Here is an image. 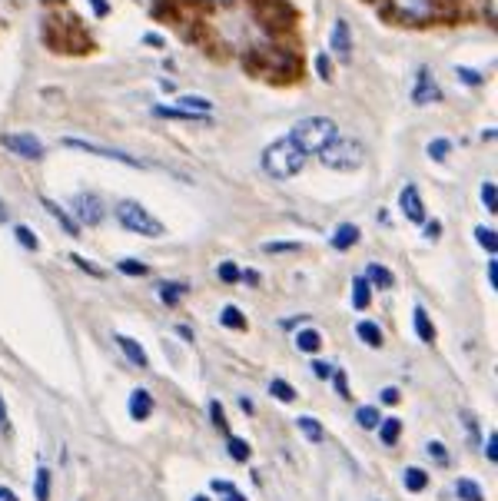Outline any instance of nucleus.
Segmentation results:
<instances>
[{
    "label": "nucleus",
    "instance_id": "obj_40",
    "mask_svg": "<svg viewBox=\"0 0 498 501\" xmlns=\"http://www.w3.org/2000/svg\"><path fill=\"white\" fill-rule=\"evenodd\" d=\"M482 203H485V209H488V213H495V209H498L495 183H492V180H485V183H482Z\"/></svg>",
    "mask_w": 498,
    "mask_h": 501
},
{
    "label": "nucleus",
    "instance_id": "obj_44",
    "mask_svg": "<svg viewBox=\"0 0 498 501\" xmlns=\"http://www.w3.org/2000/svg\"><path fill=\"white\" fill-rule=\"evenodd\" d=\"M70 262H74L76 269H84V273H87V276H103V273H100V269H97V266H93V262H87V259H84V256H70Z\"/></svg>",
    "mask_w": 498,
    "mask_h": 501
},
{
    "label": "nucleus",
    "instance_id": "obj_45",
    "mask_svg": "<svg viewBox=\"0 0 498 501\" xmlns=\"http://www.w3.org/2000/svg\"><path fill=\"white\" fill-rule=\"evenodd\" d=\"M485 458H488V461H498V435H495V432L485 438Z\"/></svg>",
    "mask_w": 498,
    "mask_h": 501
},
{
    "label": "nucleus",
    "instance_id": "obj_35",
    "mask_svg": "<svg viewBox=\"0 0 498 501\" xmlns=\"http://www.w3.org/2000/svg\"><path fill=\"white\" fill-rule=\"evenodd\" d=\"M425 452H429V458H432L435 465H452V455H449V452H445V445L442 442H429V445H425Z\"/></svg>",
    "mask_w": 498,
    "mask_h": 501
},
{
    "label": "nucleus",
    "instance_id": "obj_6",
    "mask_svg": "<svg viewBox=\"0 0 498 501\" xmlns=\"http://www.w3.org/2000/svg\"><path fill=\"white\" fill-rule=\"evenodd\" d=\"M70 213H74L76 226H100L103 223V199L97 197V193H76L74 199H70Z\"/></svg>",
    "mask_w": 498,
    "mask_h": 501
},
{
    "label": "nucleus",
    "instance_id": "obj_52",
    "mask_svg": "<svg viewBox=\"0 0 498 501\" xmlns=\"http://www.w3.org/2000/svg\"><path fill=\"white\" fill-rule=\"evenodd\" d=\"M462 418H466L468 435H472V438H478V426H476V418H472V415H468V412H462Z\"/></svg>",
    "mask_w": 498,
    "mask_h": 501
},
{
    "label": "nucleus",
    "instance_id": "obj_11",
    "mask_svg": "<svg viewBox=\"0 0 498 501\" xmlns=\"http://www.w3.org/2000/svg\"><path fill=\"white\" fill-rule=\"evenodd\" d=\"M329 47L339 54V60H349L352 57V31H349L346 21L333 23V33H329Z\"/></svg>",
    "mask_w": 498,
    "mask_h": 501
},
{
    "label": "nucleus",
    "instance_id": "obj_56",
    "mask_svg": "<svg viewBox=\"0 0 498 501\" xmlns=\"http://www.w3.org/2000/svg\"><path fill=\"white\" fill-rule=\"evenodd\" d=\"M0 219H7V209H4V203H0Z\"/></svg>",
    "mask_w": 498,
    "mask_h": 501
},
{
    "label": "nucleus",
    "instance_id": "obj_28",
    "mask_svg": "<svg viewBox=\"0 0 498 501\" xmlns=\"http://www.w3.org/2000/svg\"><path fill=\"white\" fill-rule=\"evenodd\" d=\"M356 422L362 428H379L382 415H379V409H372V405H362V409H356Z\"/></svg>",
    "mask_w": 498,
    "mask_h": 501
},
{
    "label": "nucleus",
    "instance_id": "obj_24",
    "mask_svg": "<svg viewBox=\"0 0 498 501\" xmlns=\"http://www.w3.org/2000/svg\"><path fill=\"white\" fill-rule=\"evenodd\" d=\"M402 485H405V491H425L429 488V475L422 469H405L402 471Z\"/></svg>",
    "mask_w": 498,
    "mask_h": 501
},
{
    "label": "nucleus",
    "instance_id": "obj_3",
    "mask_svg": "<svg viewBox=\"0 0 498 501\" xmlns=\"http://www.w3.org/2000/svg\"><path fill=\"white\" fill-rule=\"evenodd\" d=\"M316 156H319V163L325 170H359V166L366 163V150L356 140H346V136H336V140L329 143V146H323Z\"/></svg>",
    "mask_w": 498,
    "mask_h": 501
},
{
    "label": "nucleus",
    "instance_id": "obj_51",
    "mask_svg": "<svg viewBox=\"0 0 498 501\" xmlns=\"http://www.w3.org/2000/svg\"><path fill=\"white\" fill-rule=\"evenodd\" d=\"M488 283H492V289H498V262L495 259L488 262Z\"/></svg>",
    "mask_w": 498,
    "mask_h": 501
},
{
    "label": "nucleus",
    "instance_id": "obj_26",
    "mask_svg": "<svg viewBox=\"0 0 498 501\" xmlns=\"http://www.w3.org/2000/svg\"><path fill=\"white\" fill-rule=\"evenodd\" d=\"M296 428H299V432H303V435L309 438V442H323V438H325L323 426H319L316 418H309V415H303V418H296Z\"/></svg>",
    "mask_w": 498,
    "mask_h": 501
},
{
    "label": "nucleus",
    "instance_id": "obj_18",
    "mask_svg": "<svg viewBox=\"0 0 498 501\" xmlns=\"http://www.w3.org/2000/svg\"><path fill=\"white\" fill-rule=\"evenodd\" d=\"M379 438H382V445H386V448L399 445V438H402V422H399V418H382V422H379Z\"/></svg>",
    "mask_w": 498,
    "mask_h": 501
},
{
    "label": "nucleus",
    "instance_id": "obj_42",
    "mask_svg": "<svg viewBox=\"0 0 498 501\" xmlns=\"http://www.w3.org/2000/svg\"><path fill=\"white\" fill-rule=\"evenodd\" d=\"M455 74L462 76V84H468V87H478V84H482V74H478V70H468V66H455Z\"/></svg>",
    "mask_w": 498,
    "mask_h": 501
},
{
    "label": "nucleus",
    "instance_id": "obj_53",
    "mask_svg": "<svg viewBox=\"0 0 498 501\" xmlns=\"http://www.w3.org/2000/svg\"><path fill=\"white\" fill-rule=\"evenodd\" d=\"M0 501H21L11 488H0Z\"/></svg>",
    "mask_w": 498,
    "mask_h": 501
},
{
    "label": "nucleus",
    "instance_id": "obj_10",
    "mask_svg": "<svg viewBox=\"0 0 498 501\" xmlns=\"http://www.w3.org/2000/svg\"><path fill=\"white\" fill-rule=\"evenodd\" d=\"M399 207L409 223H425V203H422V197H419V186H412V183L402 186Z\"/></svg>",
    "mask_w": 498,
    "mask_h": 501
},
{
    "label": "nucleus",
    "instance_id": "obj_32",
    "mask_svg": "<svg viewBox=\"0 0 498 501\" xmlns=\"http://www.w3.org/2000/svg\"><path fill=\"white\" fill-rule=\"evenodd\" d=\"M227 452H229V458H236V461H249V442H246V438L229 435Z\"/></svg>",
    "mask_w": 498,
    "mask_h": 501
},
{
    "label": "nucleus",
    "instance_id": "obj_43",
    "mask_svg": "<svg viewBox=\"0 0 498 501\" xmlns=\"http://www.w3.org/2000/svg\"><path fill=\"white\" fill-rule=\"evenodd\" d=\"M316 74H319V80H329V76H333V66H329V57L325 54L316 57Z\"/></svg>",
    "mask_w": 498,
    "mask_h": 501
},
{
    "label": "nucleus",
    "instance_id": "obj_49",
    "mask_svg": "<svg viewBox=\"0 0 498 501\" xmlns=\"http://www.w3.org/2000/svg\"><path fill=\"white\" fill-rule=\"evenodd\" d=\"M286 250H299V246L296 242H270L266 246V252H286Z\"/></svg>",
    "mask_w": 498,
    "mask_h": 501
},
{
    "label": "nucleus",
    "instance_id": "obj_14",
    "mask_svg": "<svg viewBox=\"0 0 498 501\" xmlns=\"http://www.w3.org/2000/svg\"><path fill=\"white\" fill-rule=\"evenodd\" d=\"M117 346H120V352H123V356H127V359L137 365V369H147V365H150V359H147V352H143V346L137 342V338L117 336Z\"/></svg>",
    "mask_w": 498,
    "mask_h": 501
},
{
    "label": "nucleus",
    "instance_id": "obj_41",
    "mask_svg": "<svg viewBox=\"0 0 498 501\" xmlns=\"http://www.w3.org/2000/svg\"><path fill=\"white\" fill-rule=\"evenodd\" d=\"M209 418H213V426L219 428V432H227V415H223V405L217 402V399H213V402H209Z\"/></svg>",
    "mask_w": 498,
    "mask_h": 501
},
{
    "label": "nucleus",
    "instance_id": "obj_31",
    "mask_svg": "<svg viewBox=\"0 0 498 501\" xmlns=\"http://www.w3.org/2000/svg\"><path fill=\"white\" fill-rule=\"evenodd\" d=\"M117 269L123 276H150V266H147V262H140V259H120Z\"/></svg>",
    "mask_w": 498,
    "mask_h": 501
},
{
    "label": "nucleus",
    "instance_id": "obj_48",
    "mask_svg": "<svg viewBox=\"0 0 498 501\" xmlns=\"http://www.w3.org/2000/svg\"><path fill=\"white\" fill-rule=\"evenodd\" d=\"M379 399H382L386 405H396V402H399V389H382Z\"/></svg>",
    "mask_w": 498,
    "mask_h": 501
},
{
    "label": "nucleus",
    "instance_id": "obj_22",
    "mask_svg": "<svg viewBox=\"0 0 498 501\" xmlns=\"http://www.w3.org/2000/svg\"><path fill=\"white\" fill-rule=\"evenodd\" d=\"M366 279H369V286L392 289V273L386 269V266H379V262H369V266H366Z\"/></svg>",
    "mask_w": 498,
    "mask_h": 501
},
{
    "label": "nucleus",
    "instance_id": "obj_33",
    "mask_svg": "<svg viewBox=\"0 0 498 501\" xmlns=\"http://www.w3.org/2000/svg\"><path fill=\"white\" fill-rule=\"evenodd\" d=\"M213 491L223 495V501H246V495H239L236 485H229V481H223V479L213 481Z\"/></svg>",
    "mask_w": 498,
    "mask_h": 501
},
{
    "label": "nucleus",
    "instance_id": "obj_34",
    "mask_svg": "<svg viewBox=\"0 0 498 501\" xmlns=\"http://www.w3.org/2000/svg\"><path fill=\"white\" fill-rule=\"evenodd\" d=\"M17 242H21L23 250H31V252L40 250V240H37V233H33L31 226H17Z\"/></svg>",
    "mask_w": 498,
    "mask_h": 501
},
{
    "label": "nucleus",
    "instance_id": "obj_1",
    "mask_svg": "<svg viewBox=\"0 0 498 501\" xmlns=\"http://www.w3.org/2000/svg\"><path fill=\"white\" fill-rule=\"evenodd\" d=\"M306 160H309V156H306L289 136H282V140L270 143V146L262 150V170H266V176H272V180H289V176H296L306 166Z\"/></svg>",
    "mask_w": 498,
    "mask_h": 501
},
{
    "label": "nucleus",
    "instance_id": "obj_2",
    "mask_svg": "<svg viewBox=\"0 0 498 501\" xmlns=\"http://www.w3.org/2000/svg\"><path fill=\"white\" fill-rule=\"evenodd\" d=\"M336 136H339V127L329 120V117H306V120H299L293 130H289V140H293L306 156H313V153H319L323 146H329Z\"/></svg>",
    "mask_w": 498,
    "mask_h": 501
},
{
    "label": "nucleus",
    "instance_id": "obj_29",
    "mask_svg": "<svg viewBox=\"0 0 498 501\" xmlns=\"http://www.w3.org/2000/svg\"><path fill=\"white\" fill-rule=\"evenodd\" d=\"M183 293H186V286H183V283H160V299H163V305H176Z\"/></svg>",
    "mask_w": 498,
    "mask_h": 501
},
{
    "label": "nucleus",
    "instance_id": "obj_30",
    "mask_svg": "<svg viewBox=\"0 0 498 501\" xmlns=\"http://www.w3.org/2000/svg\"><path fill=\"white\" fill-rule=\"evenodd\" d=\"M219 322L227 329H246V319H243V312H239L236 305H227V309L219 312Z\"/></svg>",
    "mask_w": 498,
    "mask_h": 501
},
{
    "label": "nucleus",
    "instance_id": "obj_5",
    "mask_svg": "<svg viewBox=\"0 0 498 501\" xmlns=\"http://www.w3.org/2000/svg\"><path fill=\"white\" fill-rule=\"evenodd\" d=\"M64 146L67 150H80V153H90V156H103V160H113V163H127L133 170H150V163H143L137 156L123 150H113V146H100V143H87V140H76V136H64Z\"/></svg>",
    "mask_w": 498,
    "mask_h": 501
},
{
    "label": "nucleus",
    "instance_id": "obj_4",
    "mask_svg": "<svg viewBox=\"0 0 498 501\" xmlns=\"http://www.w3.org/2000/svg\"><path fill=\"white\" fill-rule=\"evenodd\" d=\"M117 223L123 229H130V233H140V236H163V223L147 207H140L137 199H123L120 203Z\"/></svg>",
    "mask_w": 498,
    "mask_h": 501
},
{
    "label": "nucleus",
    "instance_id": "obj_16",
    "mask_svg": "<svg viewBox=\"0 0 498 501\" xmlns=\"http://www.w3.org/2000/svg\"><path fill=\"white\" fill-rule=\"evenodd\" d=\"M412 319H415V332H419V338L432 346V342H435V326H432V319H429V312H425L422 305H415Z\"/></svg>",
    "mask_w": 498,
    "mask_h": 501
},
{
    "label": "nucleus",
    "instance_id": "obj_21",
    "mask_svg": "<svg viewBox=\"0 0 498 501\" xmlns=\"http://www.w3.org/2000/svg\"><path fill=\"white\" fill-rule=\"evenodd\" d=\"M369 303H372V286H369L366 276H356V279H352V305H356V309H366Z\"/></svg>",
    "mask_w": 498,
    "mask_h": 501
},
{
    "label": "nucleus",
    "instance_id": "obj_55",
    "mask_svg": "<svg viewBox=\"0 0 498 501\" xmlns=\"http://www.w3.org/2000/svg\"><path fill=\"white\" fill-rule=\"evenodd\" d=\"M239 405H243V412L246 415H253V402H249V399H239Z\"/></svg>",
    "mask_w": 498,
    "mask_h": 501
},
{
    "label": "nucleus",
    "instance_id": "obj_36",
    "mask_svg": "<svg viewBox=\"0 0 498 501\" xmlns=\"http://www.w3.org/2000/svg\"><path fill=\"white\" fill-rule=\"evenodd\" d=\"M217 276H219V283H239V279H243V273H239L236 262H219Z\"/></svg>",
    "mask_w": 498,
    "mask_h": 501
},
{
    "label": "nucleus",
    "instance_id": "obj_39",
    "mask_svg": "<svg viewBox=\"0 0 498 501\" xmlns=\"http://www.w3.org/2000/svg\"><path fill=\"white\" fill-rule=\"evenodd\" d=\"M449 150H452V143H449V140H432V143H429V160L442 163L445 156H449Z\"/></svg>",
    "mask_w": 498,
    "mask_h": 501
},
{
    "label": "nucleus",
    "instance_id": "obj_15",
    "mask_svg": "<svg viewBox=\"0 0 498 501\" xmlns=\"http://www.w3.org/2000/svg\"><path fill=\"white\" fill-rule=\"evenodd\" d=\"M333 250H352L359 242V226H352V223H342V226L333 233Z\"/></svg>",
    "mask_w": 498,
    "mask_h": 501
},
{
    "label": "nucleus",
    "instance_id": "obj_37",
    "mask_svg": "<svg viewBox=\"0 0 498 501\" xmlns=\"http://www.w3.org/2000/svg\"><path fill=\"white\" fill-rule=\"evenodd\" d=\"M476 240L482 242V250L498 252V236H495V233H492L488 226H476Z\"/></svg>",
    "mask_w": 498,
    "mask_h": 501
},
{
    "label": "nucleus",
    "instance_id": "obj_8",
    "mask_svg": "<svg viewBox=\"0 0 498 501\" xmlns=\"http://www.w3.org/2000/svg\"><path fill=\"white\" fill-rule=\"evenodd\" d=\"M442 100V90L432 80V70L429 66H419V76H415V87H412V103L415 107H429V103H439Z\"/></svg>",
    "mask_w": 498,
    "mask_h": 501
},
{
    "label": "nucleus",
    "instance_id": "obj_27",
    "mask_svg": "<svg viewBox=\"0 0 498 501\" xmlns=\"http://www.w3.org/2000/svg\"><path fill=\"white\" fill-rule=\"evenodd\" d=\"M270 395L276 399V402H296V389L289 385V382H282V379L270 382Z\"/></svg>",
    "mask_w": 498,
    "mask_h": 501
},
{
    "label": "nucleus",
    "instance_id": "obj_25",
    "mask_svg": "<svg viewBox=\"0 0 498 501\" xmlns=\"http://www.w3.org/2000/svg\"><path fill=\"white\" fill-rule=\"evenodd\" d=\"M33 498L50 501V471H47V465L37 469V479H33Z\"/></svg>",
    "mask_w": 498,
    "mask_h": 501
},
{
    "label": "nucleus",
    "instance_id": "obj_47",
    "mask_svg": "<svg viewBox=\"0 0 498 501\" xmlns=\"http://www.w3.org/2000/svg\"><path fill=\"white\" fill-rule=\"evenodd\" d=\"M313 372H316V379H329V375H333V365H325V362H313Z\"/></svg>",
    "mask_w": 498,
    "mask_h": 501
},
{
    "label": "nucleus",
    "instance_id": "obj_54",
    "mask_svg": "<svg viewBox=\"0 0 498 501\" xmlns=\"http://www.w3.org/2000/svg\"><path fill=\"white\" fill-rule=\"evenodd\" d=\"M425 233H429V240L439 236V223H425Z\"/></svg>",
    "mask_w": 498,
    "mask_h": 501
},
{
    "label": "nucleus",
    "instance_id": "obj_17",
    "mask_svg": "<svg viewBox=\"0 0 498 501\" xmlns=\"http://www.w3.org/2000/svg\"><path fill=\"white\" fill-rule=\"evenodd\" d=\"M296 349L306 352V356H316V352L323 349V336H319L316 329H303V332L296 336Z\"/></svg>",
    "mask_w": 498,
    "mask_h": 501
},
{
    "label": "nucleus",
    "instance_id": "obj_7",
    "mask_svg": "<svg viewBox=\"0 0 498 501\" xmlns=\"http://www.w3.org/2000/svg\"><path fill=\"white\" fill-rule=\"evenodd\" d=\"M0 146L11 150L21 160H44V143L37 140L33 133H0Z\"/></svg>",
    "mask_w": 498,
    "mask_h": 501
},
{
    "label": "nucleus",
    "instance_id": "obj_20",
    "mask_svg": "<svg viewBox=\"0 0 498 501\" xmlns=\"http://www.w3.org/2000/svg\"><path fill=\"white\" fill-rule=\"evenodd\" d=\"M176 107L186 110V113H193V117H209L213 100H206V97H180V103H176Z\"/></svg>",
    "mask_w": 498,
    "mask_h": 501
},
{
    "label": "nucleus",
    "instance_id": "obj_46",
    "mask_svg": "<svg viewBox=\"0 0 498 501\" xmlns=\"http://www.w3.org/2000/svg\"><path fill=\"white\" fill-rule=\"evenodd\" d=\"M0 432L11 435V415H7V405H4V395H0Z\"/></svg>",
    "mask_w": 498,
    "mask_h": 501
},
{
    "label": "nucleus",
    "instance_id": "obj_57",
    "mask_svg": "<svg viewBox=\"0 0 498 501\" xmlns=\"http://www.w3.org/2000/svg\"><path fill=\"white\" fill-rule=\"evenodd\" d=\"M193 501H209V498H203V495H196V498Z\"/></svg>",
    "mask_w": 498,
    "mask_h": 501
},
{
    "label": "nucleus",
    "instance_id": "obj_12",
    "mask_svg": "<svg viewBox=\"0 0 498 501\" xmlns=\"http://www.w3.org/2000/svg\"><path fill=\"white\" fill-rule=\"evenodd\" d=\"M127 405H130V418L133 422H147L153 412V395L147 392V389H133L130 399H127Z\"/></svg>",
    "mask_w": 498,
    "mask_h": 501
},
{
    "label": "nucleus",
    "instance_id": "obj_19",
    "mask_svg": "<svg viewBox=\"0 0 498 501\" xmlns=\"http://www.w3.org/2000/svg\"><path fill=\"white\" fill-rule=\"evenodd\" d=\"M356 336L362 338V342H369L372 349H382V329L376 326V322H369V319L356 322Z\"/></svg>",
    "mask_w": 498,
    "mask_h": 501
},
{
    "label": "nucleus",
    "instance_id": "obj_50",
    "mask_svg": "<svg viewBox=\"0 0 498 501\" xmlns=\"http://www.w3.org/2000/svg\"><path fill=\"white\" fill-rule=\"evenodd\" d=\"M90 7H93V13H100V17H107V13H110L107 0H90Z\"/></svg>",
    "mask_w": 498,
    "mask_h": 501
},
{
    "label": "nucleus",
    "instance_id": "obj_23",
    "mask_svg": "<svg viewBox=\"0 0 498 501\" xmlns=\"http://www.w3.org/2000/svg\"><path fill=\"white\" fill-rule=\"evenodd\" d=\"M455 495H458L462 501H485V491L478 488V481H472V479L455 481Z\"/></svg>",
    "mask_w": 498,
    "mask_h": 501
},
{
    "label": "nucleus",
    "instance_id": "obj_13",
    "mask_svg": "<svg viewBox=\"0 0 498 501\" xmlns=\"http://www.w3.org/2000/svg\"><path fill=\"white\" fill-rule=\"evenodd\" d=\"M40 203H44L47 213H50V216H54L57 223H60V229H64L67 236H76V233H80V226H76V219L70 216V213H67V209L60 207V203H54V199H47V197H40Z\"/></svg>",
    "mask_w": 498,
    "mask_h": 501
},
{
    "label": "nucleus",
    "instance_id": "obj_9",
    "mask_svg": "<svg viewBox=\"0 0 498 501\" xmlns=\"http://www.w3.org/2000/svg\"><path fill=\"white\" fill-rule=\"evenodd\" d=\"M392 11L399 13L402 21L425 23L435 17V0H392Z\"/></svg>",
    "mask_w": 498,
    "mask_h": 501
},
{
    "label": "nucleus",
    "instance_id": "obj_38",
    "mask_svg": "<svg viewBox=\"0 0 498 501\" xmlns=\"http://www.w3.org/2000/svg\"><path fill=\"white\" fill-rule=\"evenodd\" d=\"M329 379H333V385H336V392H339V399H352V389H349V379H346V372L342 369H333V375H329Z\"/></svg>",
    "mask_w": 498,
    "mask_h": 501
}]
</instances>
